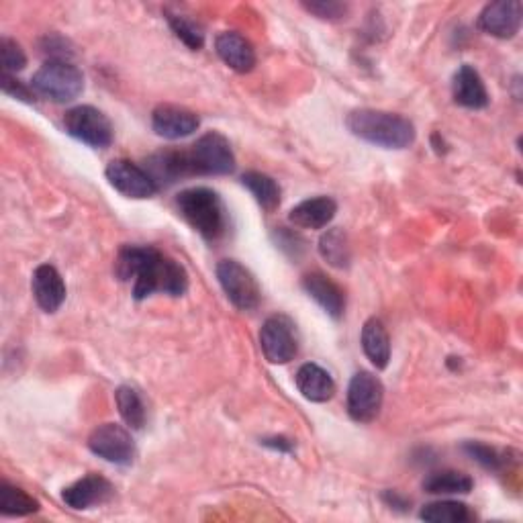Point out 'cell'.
Segmentation results:
<instances>
[{"label": "cell", "mask_w": 523, "mask_h": 523, "mask_svg": "<svg viewBox=\"0 0 523 523\" xmlns=\"http://www.w3.org/2000/svg\"><path fill=\"white\" fill-rule=\"evenodd\" d=\"M523 21V7L519 0H497L483 9L479 29L497 39H511L519 33Z\"/></svg>", "instance_id": "12"}, {"label": "cell", "mask_w": 523, "mask_h": 523, "mask_svg": "<svg viewBox=\"0 0 523 523\" xmlns=\"http://www.w3.org/2000/svg\"><path fill=\"white\" fill-rule=\"evenodd\" d=\"M146 172L158 184V188L178 182L180 178L193 176L190 174L186 150H162L148 158Z\"/></svg>", "instance_id": "18"}, {"label": "cell", "mask_w": 523, "mask_h": 523, "mask_svg": "<svg viewBox=\"0 0 523 523\" xmlns=\"http://www.w3.org/2000/svg\"><path fill=\"white\" fill-rule=\"evenodd\" d=\"M260 348L270 364H289L299 352L293 319L287 315L268 317L260 329Z\"/></svg>", "instance_id": "8"}, {"label": "cell", "mask_w": 523, "mask_h": 523, "mask_svg": "<svg viewBox=\"0 0 523 523\" xmlns=\"http://www.w3.org/2000/svg\"><path fill=\"white\" fill-rule=\"evenodd\" d=\"M105 174L109 184L129 199H152L160 190L152 176L146 172V168H141L129 160H113L107 166Z\"/></svg>", "instance_id": "11"}, {"label": "cell", "mask_w": 523, "mask_h": 523, "mask_svg": "<svg viewBox=\"0 0 523 523\" xmlns=\"http://www.w3.org/2000/svg\"><path fill=\"white\" fill-rule=\"evenodd\" d=\"M303 289L307 291L309 297H313L327 315L334 319H340L346 309V297L344 291L338 287L334 280H329L321 272H311L303 278Z\"/></svg>", "instance_id": "19"}, {"label": "cell", "mask_w": 523, "mask_h": 523, "mask_svg": "<svg viewBox=\"0 0 523 523\" xmlns=\"http://www.w3.org/2000/svg\"><path fill=\"white\" fill-rule=\"evenodd\" d=\"M113 495H115V489L105 477H99V474H88V477H84V479L76 481L74 485H70L68 489H64L62 501L68 507L82 511V509H90V507H97V505L111 501Z\"/></svg>", "instance_id": "14"}, {"label": "cell", "mask_w": 523, "mask_h": 523, "mask_svg": "<svg viewBox=\"0 0 523 523\" xmlns=\"http://www.w3.org/2000/svg\"><path fill=\"white\" fill-rule=\"evenodd\" d=\"M168 23L174 31V35L186 45L190 47V50L199 52L201 47L205 45V31L199 23H195L193 19H188L184 15H174V13H168Z\"/></svg>", "instance_id": "29"}, {"label": "cell", "mask_w": 523, "mask_h": 523, "mask_svg": "<svg viewBox=\"0 0 523 523\" xmlns=\"http://www.w3.org/2000/svg\"><path fill=\"white\" fill-rule=\"evenodd\" d=\"M319 254L323 256V260L334 266V268H348L352 254H350V244H348V237L340 227L334 229H327V233L321 235L319 240Z\"/></svg>", "instance_id": "25"}, {"label": "cell", "mask_w": 523, "mask_h": 523, "mask_svg": "<svg viewBox=\"0 0 523 523\" xmlns=\"http://www.w3.org/2000/svg\"><path fill=\"white\" fill-rule=\"evenodd\" d=\"M452 94H454V101L464 109L479 111L489 105V92L481 74L468 64L460 66L458 72L454 74Z\"/></svg>", "instance_id": "17"}, {"label": "cell", "mask_w": 523, "mask_h": 523, "mask_svg": "<svg viewBox=\"0 0 523 523\" xmlns=\"http://www.w3.org/2000/svg\"><path fill=\"white\" fill-rule=\"evenodd\" d=\"M37 511H39V503L23 489H17L9 483L0 485V513L7 517H25Z\"/></svg>", "instance_id": "28"}, {"label": "cell", "mask_w": 523, "mask_h": 523, "mask_svg": "<svg viewBox=\"0 0 523 523\" xmlns=\"http://www.w3.org/2000/svg\"><path fill=\"white\" fill-rule=\"evenodd\" d=\"M115 401L123 421L131 427V430H141V427L146 425V405L133 387L127 385L119 387L115 393Z\"/></svg>", "instance_id": "27"}, {"label": "cell", "mask_w": 523, "mask_h": 523, "mask_svg": "<svg viewBox=\"0 0 523 523\" xmlns=\"http://www.w3.org/2000/svg\"><path fill=\"white\" fill-rule=\"evenodd\" d=\"M217 280L227 299L240 311H252L260 305L262 293L254 274L237 260H221L217 264Z\"/></svg>", "instance_id": "7"}, {"label": "cell", "mask_w": 523, "mask_h": 523, "mask_svg": "<svg viewBox=\"0 0 523 523\" xmlns=\"http://www.w3.org/2000/svg\"><path fill=\"white\" fill-rule=\"evenodd\" d=\"M88 448L99 458L117 464L129 466L135 458V442L123 425L103 423L88 438Z\"/></svg>", "instance_id": "10"}, {"label": "cell", "mask_w": 523, "mask_h": 523, "mask_svg": "<svg viewBox=\"0 0 523 523\" xmlns=\"http://www.w3.org/2000/svg\"><path fill=\"white\" fill-rule=\"evenodd\" d=\"M0 64H3V74H11V76L27 66V56L23 52V47L15 39L11 37L0 39Z\"/></svg>", "instance_id": "30"}, {"label": "cell", "mask_w": 523, "mask_h": 523, "mask_svg": "<svg viewBox=\"0 0 523 523\" xmlns=\"http://www.w3.org/2000/svg\"><path fill=\"white\" fill-rule=\"evenodd\" d=\"M190 174L193 176H225L235 170V156L227 137L209 131L186 150Z\"/></svg>", "instance_id": "5"}, {"label": "cell", "mask_w": 523, "mask_h": 523, "mask_svg": "<svg viewBox=\"0 0 523 523\" xmlns=\"http://www.w3.org/2000/svg\"><path fill=\"white\" fill-rule=\"evenodd\" d=\"M262 444L268 446V448L280 450V452H291V450H293V442H289L287 438H282V436H278V438H266Z\"/></svg>", "instance_id": "34"}, {"label": "cell", "mask_w": 523, "mask_h": 523, "mask_svg": "<svg viewBox=\"0 0 523 523\" xmlns=\"http://www.w3.org/2000/svg\"><path fill=\"white\" fill-rule=\"evenodd\" d=\"M474 481L460 470H438L423 481V491L432 495H468Z\"/></svg>", "instance_id": "23"}, {"label": "cell", "mask_w": 523, "mask_h": 523, "mask_svg": "<svg viewBox=\"0 0 523 523\" xmlns=\"http://www.w3.org/2000/svg\"><path fill=\"white\" fill-rule=\"evenodd\" d=\"M31 88L43 99L54 103H72L84 90V76L72 62L47 60L33 74Z\"/></svg>", "instance_id": "4"}, {"label": "cell", "mask_w": 523, "mask_h": 523, "mask_svg": "<svg viewBox=\"0 0 523 523\" xmlns=\"http://www.w3.org/2000/svg\"><path fill=\"white\" fill-rule=\"evenodd\" d=\"M0 80H3V92L9 94V97H13V99H17V101H23V103H27V105H33V103H35L33 90L27 88L21 80L13 78L11 74H3V78H0Z\"/></svg>", "instance_id": "33"}, {"label": "cell", "mask_w": 523, "mask_h": 523, "mask_svg": "<svg viewBox=\"0 0 523 523\" xmlns=\"http://www.w3.org/2000/svg\"><path fill=\"white\" fill-rule=\"evenodd\" d=\"M64 127L68 135L82 141L90 148H109L113 144V125L109 117L90 105L74 107L64 117Z\"/></svg>", "instance_id": "6"}, {"label": "cell", "mask_w": 523, "mask_h": 523, "mask_svg": "<svg viewBox=\"0 0 523 523\" xmlns=\"http://www.w3.org/2000/svg\"><path fill=\"white\" fill-rule=\"evenodd\" d=\"M217 56L235 72L248 74L256 66V52L252 43L235 31H223L215 39Z\"/></svg>", "instance_id": "16"}, {"label": "cell", "mask_w": 523, "mask_h": 523, "mask_svg": "<svg viewBox=\"0 0 523 523\" xmlns=\"http://www.w3.org/2000/svg\"><path fill=\"white\" fill-rule=\"evenodd\" d=\"M385 387L372 372H356L348 387V413L358 423H370L383 407Z\"/></svg>", "instance_id": "9"}, {"label": "cell", "mask_w": 523, "mask_h": 523, "mask_svg": "<svg viewBox=\"0 0 523 523\" xmlns=\"http://www.w3.org/2000/svg\"><path fill=\"white\" fill-rule=\"evenodd\" d=\"M419 517L427 523H466L474 515L468 509V505L458 501H438L425 505L419 513Z\"/></svg>", "instance_id": "26"}, {"label": "cell", "mask_w": 523, "mask_h": 523, "mask_svg": "<svg viewBox=\"0 0 523 523\" xmlns=\"http://www.w3.org/2000/svg\"><path fill=\"white\" fill-rule=\"evenodd\" d=\"M303 7L323 21H342L350 11L346 3H338V0H311V3H303Z\"/></svg>", "instance_id": "31"}, {"label": "cell", "mask_w": 523, "mask_h": 523, "mask_svg": "<svg viewBox=\"0 0 523 523\" xmlns=\"http://www.w3.org/2000/svg\"><path fill=\"white\" fill-rule=\"evenodd\" d=\"M242 184L250 190L252 197L256 199V203L272 213L278 209L280 205V186L276 184V180L268 174H262V172H246L242 176Z\"/></svg>", "instance_id": "24"}, {"label": "cell", "mask_w": 523, "mask_h": 523, "mask_svg": "<svg viewBox=\"0 0 523 523\" xmlns=\"http://www.w3.org/2000/svg\"><path fill=\"white\" fill-rule=\"evenodd\" d=\"M176 209L184 221L205 240L217 242L227 231V211L221 197L207 186L186 188L176 197Z\"/></svg>", "instance_id": "3"}, {"label": "cell", "mask_w": 523, "mask_h": 523, "mask_svg": "<svg viewBox=\"0 0 523 523\" xmlns=\"http://www.w3.org/2000/svg\"><path fill=\"white\" fill-rule=\"evenodd\" d=\"M338 213V203L331 197H315L299 203L291 209L289 221L301 229H323L334 221Z\"/></svg>", "instance_id": "21"}, {"label": "cell", "mask_w": 523, "mask_h": 523, "mask_svg": "<svg viewBox=\"0 0 523 523\" xmlns=\"http://www.w3.org/2000/svg\"><path fill=\"white\" fill-rule=\"evenodd\" d=\"M464 452L472 460H477L481 466H485L489 470H499L503 466L501 454L495 448H491V446H485V444H479V442H468L464 446Z\"/></svg>", "instance_id": "32"}, {"label": "cell", "mask_w": 523, "mask_h": 523, "mask_svg": "<svg viewBox=\"0 0 523 523\" xmlns=\"http://www.w3.org/2000/svg\"><path fill=\"white\" fill-rule=\"evenodd\" d=\"M295 383L299 393L313 403H325L336 395L334 378H331V374L325 368L313 362H307L297 370Z\"/></svg>", "instance_id": "20"}, {"label": "cell", "mask_w": 523, "mask_h": 523, "mask_svg": "<svg viewBox=\"0 0 523 523\" xmlns=\"http://www.w3.org/2000/svg\"><path fill=\"white\" fill-rule=\"evenodd\" d=\"M31 291L37 305L45 313H56L66 301V282L58 268L52 264H41L35 268L31 278Z\"/></svg>", "instance_id": "13"}, {"label": "cell", "mask_w": 523, "mask_h": 523, "mask_svg": "<svg viewBox=\"0 0 523 523\" xmlns=\"http://www.w3.org/2000/svg\"><path fill=\"white\" fill-rule=\"evenodd\" d=\"M346 125L352 131V135L385 150H405L413 146L415 141L413 123L397 113L356 109L348 115Z\"/></svg>", "instance_id": "2"}, {"label": "cell", "mask_w": 523, "mask_h": 523, "mask_svg": "<svg viewBox=\"0 0 523 523\" xmlns=\"http://www.w3.org/2000/svg\"><path fill=\"white\" fill-rule=\"evenodd\" d=\"M201 125L197 113L176 105H160L152 113V127L164 139H182L193 135Z\"/></svg>", "instance_id": "15"}, {"label": "cell", "mask_w": 523, "mask_h": 523, "mask_svg": "<svg viewBox=\"0 0 523 523\" xmlns=\"http://www.w3.org/2000/svg\"><path fill=\"white\" fill-rule=\"evenodd\" d=\"M362 350L366 358L378 368L385 370L391 360V340L383 321L372 317L362 327Z\"/></svg>", "instance_id": "22"}, {"label": "cell", "mask_w": 523, "mask_h": 523, "mask_svg": "<svg viewBox=\"0 0 523 523\" xmlns=\"http://www.w3.org/2000/svg\"><path fill=\"white\" fill-rule=\"evenodd\" d=\"M115 272L123 282H133L131 293L137 301H144L156 293L182 297L188 291L186 270L152 246L121 248Z\"/></svg>", "instance_id": "1"}]
</instances>
